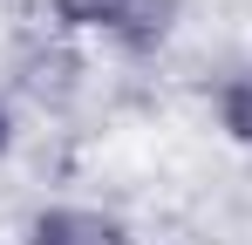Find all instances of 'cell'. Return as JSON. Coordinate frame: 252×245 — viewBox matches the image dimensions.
<instances>
[{"label": "cell", "mask_w": 252, "mask_h": 245, "mask_svg": "<svg viewBox=\"0 0 252 245\" xmlns=\"http://www.w3.org/2000/svg\"><path fill=\"white\" fill-rule=\"evenodd\" d=\"M218 116H225V129H232L239 143H252V75L225 82V95H218Z\"/></svg>", "instance_id": "3"}, {"label": "cell", "mask_w": 252, "mask_h": 245, "mask_svg": "<svg viewBox=\"0 0 252 245\" xmlns=\"http://www.w3.org/2000/svg\"><path fill=\"white\" fill-rule=\"evenodd\" d=\"M0 143H7V116H0Z\"/></svg>", "instance_id": "4"}, {"label": "cell", "mask_w": 252, "mask_h": 245, "mask_svg": "<svg viewBox=\"0 0 252 245\" xmlns=\"http://www.w3.org/2000/svg\"><path fill=\"white\" fill-rule=\"evenodd\" d=\"M55 7L82 28H109V34H129V41L164 34V14H170V0H55Z\"/></svg>", "instance_id": "1"}, {"label": "cell", "mask_w": 252, "mask_h": 245, "mask_svg": "<svg viewBox=\"0 0 252 245\" xmlns=\"http://www.w3.org/2000/svg\"><path fill=\"white\" fill-rule=\"evenodd\" d=\"M28 245H123V232L95 211H48V218H34Z\"/></svg>", "instance_id": "2"}]
</instances>
